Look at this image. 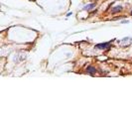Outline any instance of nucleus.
<instances>
[{
	"instance_id": "nucleus-3",
	"label": "nucleus",
	"mask_w": 132,
	"mask_h": 119,
	"mask_svg": "<svg viewBox=\"0 0 132 119\" xmlns=\"http://www.w3.org/2000/svg\"><path fill=\"white\" fill-rule=\"evenodd\" d=\"M86 72H87L88 73H90V74H93L96 71H95V69L93 67V66H88V67L86 69Z\"/></svg>"
},
{
	"instance_id": "nucleus-2",
	"label": "nucleus",
	"mask_w": 132,
	"mask_h": 119,
	"mask_svg": "<svg viewBox=\"0 0 132 119\" xmlns=\"http://www.w3.org/2000/svg\"><path fill=\"white\" fill-rule=\"evenodd\" d=\"M122 10V7L121 6H116V7H113V8H111V12L112 13H117V12H120Z\"/></svg>"
},
{
	"instance_id": "nucleus-5",
	"label": "nucleus",
	"mask_w": 132,
	"mask_h": 119,
	"mask_svg": "<svg viewBox=\"0 0 132 119\" xmlns=\"http://www.w3.org/2000/svg\"><path fill=\"white\" fill-rule=\"evenodd\" d=\"M131 15H132V11H131Z\"/></svg>"
},
{
	"instance_id": "nucleus-4",
	"label": "nucleus",
	"mask_w": 132,
	"mask_h": 119,
	"mask_svg": "<svg viewBox=\"0 0 132 119\" xmlns=\"http://www.w3.org/2000/svg\"><path fill=\"white\" fill-rule=\"evenodd\" d=\"M95 6V3H92V4H89V5H86V6L84 7V9L85 10H90L92 8H93V7Z\"/></svg>"
},
{
	"instance_id": "nucleus-1",
	"label": "nucleus",
	"mask_w": 132,
	"mask_h": 119,
	"mask_svg": "<svg viewBox=\"0 0 132 119\" xmlns=\"http://www.w3.org/2000/svg\"><path fill=\"white\" fill-rule=\"evenodd\" d=\"M110 46V43H101V44H98V45H96V48L97 49H101V50H106V49H108Z\"/></svg>"
}]
</instances>
